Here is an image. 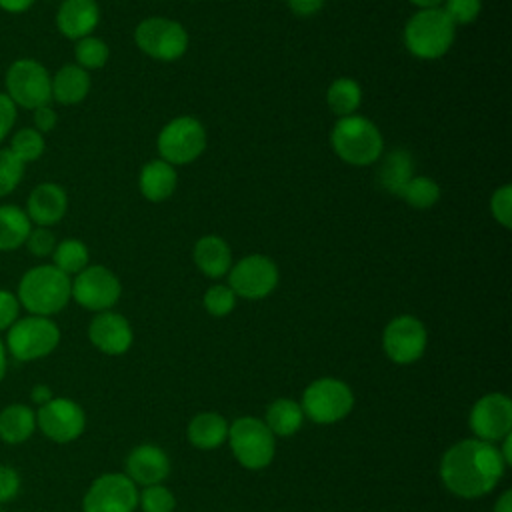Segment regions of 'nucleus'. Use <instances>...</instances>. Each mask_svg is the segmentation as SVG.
Listing matches in <instances>:
<instances>
[{
	"label": "nucleus",
	"instance_id": "1",
	"mask_svg": "<svg viewBox=\"0 0 512 512\" xmlns=\"http://www.w3.org/2000/svg\"><path fill=\"white\" fill-rule=\"evenodd\" d=\"M506 464L496 444L464 438L452 444L440 460V480L444 488L466 500L490 494L502 480Z\"/></svg>",
	"mask_w": 512,
	"mask_h": 512
},
{
	"label": "nucleus",
	"instance_id": "2",
	"mask_svg": "<svg viewBox=\"0 0 512 512\" xmlns=\"http://www.w3.org/2000/svg\"><path fill=\"white\" fill-rule=\"evenodd\" d=\"M16 298L30 314L50 318L70 302L72 280L54 264H40L20 278Z\"/></svg>",
	"mask_w": 512,
	"mask_h": 512
},
{
	"label": "nucleus",
	"instance_id": "3",
	"mask_svg": "<svg viewBox=\"0 0 512 512\" xmlns=\"http://www.w3.org/2000/svg\"><path fill=\"white\" fill-rule=\"evenodd\" d=\"M332 152L350 166H370L384 154L380 128L366 116L338 118L330 130Z\"/></svg>",
	"mask_w": 512,
	"mask_h": 512
},
{
	"label": "nucleus",
	"instance_id": "4",
	"mask_svg": "<svg viewBox=\"0 0 512 512\" xmlns=\"http://www.w3.org/2000/svg\"><path fill=\"white\" fill-rule=\"evenodd\" d=\"M456 26L442 8L416 10L404 24L402 40L418 60H438L454 44Z\"/></svg>",
	"mask_w": 512,
	"mask_h": 512
},
{
	"label": "nucleus",
	"instance_id": "5",
	"mask_svg": "<svg viewBox=\"0 0 512 512\" xmlns=\"http://www.w3.org/2000/svg\"><path fill=\"white\" fill-rule=\"evenodd\" d=\"M226 442L236 462L246 470L266 468L276 454V436L256 416L236 418L228 428Z\"/></svg>",
	"mask_w": 512,
	"mask_h": 512
},
{
	"label": "nucleus",
	"instance_id": "6",
	"mask_svg": "<svg viewBox=\"0 0 512 512\" xmlns=\"http://www.w3.org/2000/svg\"><path fill=\"white\" fill-rule=\"evenodd\" d=\"M304 418L316 424H336L344 420L354 408L352 388L332 376L312 380L302 392L300 400Z\"/></svg>",
	"mask_w": 512,
	"mask_h": 512
},
{
	"label": "nucleus",
	"instance_id": "7",
	"mask_svg": "<svg viewBox=\"0 0 512 512\" xmlns=\"http://www.w3.org/2000/svg\"><path fill=\"white\" fill-rule=\"evenodd\" d=\"M134 42L142 54L158 62L180 60L190 44L188 30L172 18L150 16L138 22Z\"/></svg>",
	"mask_w": 512,
	"mask_h": 512
},
{
	"label": "nucleus",
	"instance_id": "8",
	"mask_svg": "<svg viewBox=\"0 0 512 512\" xmlns=\"http://www.w3.org/2000/svg\"><path fill=\"white\" fill-rule=\"evenodd\" d=\"M208 144L204 124L194 116H176L160 130L156 138L158 154L164 162L176 166L190 164L202 156Z\"/></svg>",
	"mask_w": 512,
	"mask_h": 512
},
{
	"label": "nucleus",
	"instance_id": "9",
	"mask_svg": "<svg viewBox=\"0 0 512 512\" xmlns=\"http://www.w3.org/2000/svg\"><path fill=\"white\" fill-rule=\"evenodd\" d=\"M6 96L20 108L36 110L52 102V76L32 58H20L6 70Z\"/></svg>",
	"mask_w": 512,
	"mask_h": 512
},
{
	"label": "nucleus",
	"instance_id": "10",
	"mask_svg": "<svg viewBox=\"0 0 512 512\" xmlns=\"http://www.w3.org/2000/svg\"><path fill=\"white\" fill-rule=\"evenodd\" d=\"M60 342V328L46 316H26L8 328V352L22 362L48 356Z\"/></svg>",
	"mask_w": 512,
	"mask_h": 512
},
{
	"label": "nucleus",
	"instance_id": "11",
	"mask_svg": "<svg viewBox=\"0 0 512 512\" xmlns=\"http://www.w3.org/2000/svg\"><path fill=\"white\" fill-rule=\"evenodd\" d=\"M280 280L278 266L264 254H248L238 262H232L228 270V286L238 298L262 300L270 296Z\"/></svg>",
	"mask_w": 512,
	"mask_h": 512
},
{
	"label": "nucleus",
	"instance_id": "12",
	"mask_svg": "<svg viewBox=\"0 0 512 512\" xmlns=\"http://www.w3.org/2000/svg\"><path fill=\"white\" fill-rule=\"evenodd\" d=\"M428 346V332L420 318L412 314L394 316L382 332L384 354L394 364H412L422 358Z\"/></svg>",
	"mask_w": 512,
	"mask_h": 512
},
{
	"label": "nucleus",
	"instance_id": "13",
	"mask_svg": "<svg viewBox=\"0 0 512 512\" xmlns=\"http://www.w3.org/2000/svg\"><path fill=\"white\" fill-rule=\"evenodd\" d=\"M138 486L124 472L98 476L82 498V512H134Z\"/></svg>",
	"mask_w": 512,
	"mask_h": 512
},
{
	"label": "nucleus",
	"instance_id": "14",
	"mask_svg": "<svg viewBox=\"0 0 512 512\" xmlns=\"http://www.w3.org/2000/svg\"><path fill=\"white\" fill-rule=\"evenodd\" d=\"M120 294L122 284L118 276L102 264H88L72 280V298L92 312L112 310L120 300Z\"/></svg>",
	"mask_w": 512,
	"mask_h": 512
},
{
	"label": "nucleus",
	"instance_id": "15",
	"mask_svg": "<svg viewBox=\"0 0 512 512\" xmlns=\"http://www.w3.org/2000/svg\"><path fill=\"white\" fill-rule=\"evenodd\" d=\"M468 426L474 438L498 444L512 432V400L502 392L480 396L470 408Z\"/></svg>",
	"mask_w": 512,
	"mask_h": 512
},
{
	"label": "nucleus",
	"instance_id": "16",
	"mask_svg": "<svg viewBox=\"0 0 512 512\" xmlns=\"http://www.w3.org/2000/svg\"><path fill=\"white\" fill-rule=\"evenodd\" d=\"M36 426L46 438L66 444L84 432L86 414L82 406L70 398H52L36 412Z\"/></svg>",
	"mask_w": 512,
	"mask_h": 512
},
{
	"label": "nucleus",
	"instance_id": "17",
	"mask_svg": "<svg viewBox=\"0 0 512 512\" xmlns=\"http://www.w3.org/2000/svg\"><path fill=\"white\" fill-rule=\"evenodd\" d=\"M88 338L94 348L108 356H122L130 350L134 342V332L128 322L118 312L104 310L96 312V316L88 324Z\"/></svg>",
	"mask_w": 512,
	"mask_h": 512
},
{
	"label": "nucleus",
	"instance_id": "18",
	"mask_svg": "<svg viewBox=\"0 0 512 512\" xmlns=\"http://www.w3.org/2000/svg\"><path fill=\"white\" fill-rule=\"evenodd\" d=\"M126 476L136 486L162 484L170 474V458L156 444H138L130 450L124 462Z\"/></svg>",
	"mask_w": 512,
	"mask_h": 512
},
{
	"label": "nucleus",
	"instance_id": "19",
	"mask_svg": "<svg viewBox=\"0 0 512 512\" xmlns=\"http://www.w3.org/2000/svg\"><path fill=\"white\" fill-rule=\"evenodd\" d=\"M68 210V196L60 184L42 182L38 184L26 202V216L38 226L58 224Z\"/></svg>",
	"mask_w": 512,
	"mask_h": 512
},
{
	"label": "nucleus",
	"instance_id": "20",
	"mask_svg": "<svg viewBox=\"0 0 512 512\" xmlns=\"http://www.w3.org/2000/svg\"><path fill=\"white\" fill-rule=\"evenodd\" d=\"M100 22V6L96 0H62L56 10V28L70 40L90 36Z\"/></svg>",
	"mask_w": 512,
	"mask_h": 512
},
{
	"label": "nucleus",
	"instance_id": "21",
	"mask_svg": "<svg viewBox=\"0 0 512 512\" xmlns=\"http://www.w3.org/2000/svg\"><path fill=\"white\" fill-rule=\"evenodd\" d=\"M196 268L208 278H222L232 268L230 244L218 234H206L192 248Z\"/></svg>",
	"mask_w": 512,
	"mask_h": 512
},
{
	"label": "nucleus",
	"instance_id": "22",
	"mask_svg": "<svg viewBox=\"0 0 512 512\" xmlns=\"http://www.w3.org/2000/svg\"><path fill=\"white\" fill-rule=\"evenodd\" d=\"M178 184L176 168L162 158L150 160L140 168L138 174V190L148 202H164L168 200Z\"/></svg>",
	"mask_w": 512,
	"mask_h": 512
},
{
	"label": "nucleus",
	"instance_id": "23",
	"mask_svg": "<svg viewBox=\"0 0 512 512\" xmlns=\"http://www.w3.org/2000/svg\"><path fill=\"white\" fill-rule=\"evenodd\" d=\"M228 428L230 424L222 414L214 410H204L192 416V420L188 422L186 438L198 450H216L226 442Z\"/></svg>",
	"mask_w": 512,
	"mask_h": 512
},
{
	"label": "nucleus",
	"instance_id": "24",
	"mask_svg": "<svg viewBox=\"0 0 512 512\" xmlns=\"http://www.w3.org/2000/svg\"><path fill=\"white\" fill-rule=\"evenodd\" d=\"M414 176V158L406 148H394L380 156L376 182L392 196H400L408 180Z\"/></svg>",
	"mask_w": 512,
	"mask_h": 512
},
{
	"label": "nucleus",
	"instance_id": "25",
	"mask_svg": "<svg viewBox=\"0 0 512 512\" xmlns=\"http://www.w3.org/2000/svg\"><path fill=\"white\" fill-rule=\"evenodd\" d=\"M92 80L88 70L80 68L78 64H64L52 76V100L64 106L80 104L90 92Z\"/></svg>",
	"mask_w": 512,
	"mask_h": 512
},
{
	"label": "nucleus",
	"instance_id": "26",
	"mask_svg": "<svg viewBox=\"0 0 512 512\" xmlns=\"http://www.w3.org/2000/svg\"><path fill=\"white\" fill-rule=\"evenodd\" d=\"M274 436H294L304 424V412L300 402L292 398H276L266 406L264 420Z\"/></svg>",
	"mask_w": 512,
	"mask_h": 512
},
{
	"label": "nucleus",
	"instance_id": "27",
	"mask_svg": "<svg viewBox=\"0 0 512 512\" xmlns=\"http://www.w3.org/2000/svg\"><path fill=\"white\" fill-rule=\"evenodd\" d=\"M32 230V222L18 206H0V252L18 250Z\"/></svg>",
	"mask_w": 512,
	"mask_h": 512
},
{
	"label": "nucleus",
	"instance_id": "28",
	"mask_svg": "<svg viewBox=\"0 0 512 512\" xmlns=\"http://www.w3.org/2000/svg\"><path fill=\"white\" fill-rule=\"evenodd\" d=\"M36 430V414L24 404H10L0 412V438L6 444H20Z\"/></svg>",
	"mask_w": 512,
	"mask_h": 512
},
{
	"label": "nucleus",
	"instance_id": "29",
	"mask_svg": "<svg viewBox=\"0 0 512 512\" xmlns=\"http://www.w3.org/2000/svg\"><path fill=\"white\" fill-rule=\"evenodd\" d=\"M362 102V88L354 78L342 76L330 82L326 90V104L330 112L338 118L352 116L360 108Z\"/></svg>",
	"mask_w": 512,
	"mask_h": 512
},
{
	"label": "nucleus",
	"instance_id": "30",
	"mask_svg": "<svg viewBox=\"0 0 512 512\" xmlns=\"http://www.w3.org/2000/svg\"><path fill=\"white\" fill-rule=\"evenodd\" d=\"M90 262V252L88 246L82 240L76 238H66L62 242H56V248L52 252V264L64 272V274H78L84 270Z\"/></svg>",
	"mask_w": 512,
	"mask_h": 512
},
{
	"label": "nucleus",
	"instance_id": "31",
	"mask_svg": "<svg viewBox=\"0 0 512 512\" xmlns=\"http://www.w3.org/2000/svg\"><path fill=\"white\" fill-rule=\"evenodd\" d=\"M440 186L434 178L430 176H422V174H414L408 184L404 186V190L400 192L398 198H402L408 206L416 208V210H428L432 206L438 204L440 200Z\"/></svg>",
	"mask_w": 512,
	"mask_h": 512
},
{
	"label": "nucleus",
	"instance_id": "32",
	"mask_svg": "<svg viewBox=\"0 0 512 512\" xmlns=\"http://www.w3.org/2000/svg\"><path fill=\"white\" fill-rule=\"evenodd\" d=\"M74 58H76V64L80 68L98 70V68L106 66V62L110 58V48L102 38L90 34V36H84V38L76 40Z\"/></svg>",
	"mask_w": 512,
	"mask_h": 512
},
{
	"label": "nucleus",
	"instance_id": "33",
	"mask_svg": "<svg viewBox=\"0 0 512 512\" xmlns=\"http://www.w3.org/2000/svg\"><path fill=\"white\" fill-rule=\"evenodd\" d=\"M46 142L44 136L36 128H22L10 140V152L22 162H34L44 154Z\"/></svg>",
	"mask_w": 512,
	"mask_h": 512
},
{
	"label": "nucleus",
	"instance_id": "34",
	"mask_svg": "<svg viewBox=\"0 0 512 512\" xmlns=\"http://www.w3.org/2000/svg\"><path fill=\"white\" fill-rule=\"evenodd\" d=\"M138 506L142 512H174L176 496L164 484H152L138 490Z\"/></svg>",
	"mask_w": 512,
	"mask_h": 512
},
{
	"label": "nucleus",
	"instance_id": "35",
	"mask_svg": "<svg viewBox=\"0 0 512 512\" xmlns=\"http://www.w3.org/2000/svg\"><path fill=\"white\" fill-rule=\"evenodd\" d=\"M236 300L238 296L228 284H212L202 296V306L210 316L222 318L236 308Z\"/></svg>",
	"mask_w": 512,
	"mask_h": 512
},
{
	"label": "nucleus",
	"instance_id": "36",
	"mask_svg": "<svg viewBox=\"0 0 512 512\" xmlns=\"http://www.w3.org/2000/svg\"><path fill=\"white\" fill-rule=\"evenodd\" d=\"M24 164L8 150L0 148V198L8 196L22 180Z\"/></svg>",
	"mask_w": 512,
	"mask_h": 512
},
{
	"label": "nucleus",
	"instance_id": "37",
	"mask_svg": "<svg viewBox=\"0 0 512 512\" xmlns=\"http://www.w3.org/2000/svg\"><path fill=\"white\" fill-rule=\"evenodd\" d=\"M454 26L472 24L482 12V0H444L440 6Z\"/></svg>",
	"mask_w": 512,
	"mask_h": 512
},
{
	"label": "nucleus",
	"instance_id": "38",
	"mask_svg": "<svg viewBox=\"0 0 512 512\" xmlns=\"http://www.w3.org/2000/svg\"><path fill=\"white\" fill-rule=\"evenodd\" d=\"M490 214L500 226L504 228L512 226V186L510 184H502L492 192Z\"/></svg>",
	"mask_w": 512,
	"mask_h": 512
},
{
	"label": "nucleus",
	"instance_id": "39",
	"mask_svg": "<svg viewBox=\"0 0 512 512\" xmlns=\"http://www.w3.org/2000/svg\"><path fill=\"white\" fill-rule=\"evenodd\" d=\"M24 244L28 246L30 254L44 258V256H50V254L54 252V248H56V238H54V234L50 232V228L38 226V228L30 230V234H28V238H26Z\"/></svg>",
	"mask_w": 512,
	"mask_h": 512
},
{
	"label": "nucleus",
	"instance_id": "40",
	"mask_svg": "<svg viewBox=\"0 0 512 512\" xmlns=\"http://www.w3.org/2000/svg\"><path fill=\"white\" fill-rule=\"evenodd\" d=\"M18 312H20L18 298L8 290H0V330L10 328L18 320Z\"/></svg>",
	"mask_w": 512,
	"mask_h": 512
},
{
	"label": "nucleus",
	"instance_id": "41",
	"mask_svg": "<svg viewBox=\"0 0 512 512\" xmlns=\"http://www.w3.org/2000/svg\"><path fill=\"white\" fill-rule=\"evenodd\" d=\"M20 490V476L10 466H0V502L16 498Z\"/></svg>",
	"mask_w": 512,
	"mask_h": 512
},
{
	"label": "nucleus",
	"instance_id": "42",
	"mask_svg": "<svg viewBox=\"0 0 512 512\" xmlns=\"http://www.w3.org/2000/svg\"><path fill=\"white\" fill-rule=\"evenodd\" d=\"M14 120H16V104L4 92H0V142L12 130Z\"/></svg>",
	"mask_w": 512,
	"mask_h": 512
},
{
	"label": "nucleus",
	"instance_id": "43",
	"mask_svg": "<svg viewBox=\"0 0 512 512\" xmlns=\"http://www.w3.org/2000/svg\"><path fill=\"white\" fill-rule=\"evenodd\" d=\"M32 112H34V128H36L40 134H46V132H50V130L56 128L58 116H56V112H54V108H52L50 104L40 106V108H36V110H32Z\"/></svg>",
	"mask_w": 512,
	"mask_h": 512
},
{
	"label": "nucleus",
	"instance_id": "44",
	"mask_svg": "<svg viewBox=\"0 0 512 512\" xmlns=\"http://www.w3.org/2000/svg\"><path fill=\"white\" fill-rule=\"evenodd\" d=\"M286 2H288V8H290L296 16L308 18V16L318 14V12L324 8V2H326V0H286Z\"/></svg>",
	"mask_w": 512,
	"mask_h": 512
},
{
	"label": "nucleus",
	"instance_id": "45",
	"mask_svg": "<svg viewBox=\"0 0 512 512\" xmlns=\"http://www.w3.org/2000/svg\"><path fill=\"white\" fill-rule=\"evenodd\" d=\"M34 2L36 0H0V8L10 14H20L26 12Z\"/></svg>",
	"mask_w": 512,
	"mask_h": 512
},
{
	"label": "nucleus",
	"instance_id": "46",
	"mask_svg": "<svg viewBox=\"0 0 512 512\" xmlns=\"http://www.w3.org/2000/svg\"><path fill=\"white\" fill-rule=\"evenodd\" d=\"M30 396H32V400H34L36 404H40V406H42V404H46L48 400H52V398H54V396H52V390H50L48 386H44V384H38V386H34Z\"/></svg>",
	"mask_w": 512,
	"mask_h": 512
},
{
	"label": "nucleus",
	"instance_id": "47",
	"mask_svg": "<svg viewBox=\"0 0 512 512\" xmlns=\"http://www.w3.org/2000/svg\"><path fill=\"white\" fill-rule=\"evenodd\" d=\"M498 452H500V456H502L504 464H506V466H510V464H512V432H510V434H506V436L500 440V448H498Z\"/></svg>",
	"mask_w": 512,
	"mask_h": 512
},
{
	"label": "nucleus",
	"instance_id": "48",
	"mask_svg": "<svg viewBox=\"0 0 512 512\" xmlns=\"http://www.w3.org/2000/svg\"><path fill=\"white\" fill-rule=\"evenodd\" d=\"M494 512H512V490H504L494 504Z\"/></svg>",
	"mask_w": 512,
	"mask_h": 512
},
{
	"label": "nucleus",
	"instance_id": "49",
	"mask_svg": "<svg viewBox=\"0 0 512 512\" xmlns=\"http://www.w3.org/2000/svg\"><path fill=\"white\" fill-rule=\"evenodd\" d=\"M410 4H414L418 10L422 8H440L444 0H408Z\"/></svg>",
	"mask_w": 512,
	"mask_h": 512
},
{
	"label": "nucleus",
	"instance_id": "50",
	"mask_svg": "<svg viewBox=\"0 0 512 512\" xmlns=\"http://www.w3.org/2000/svg\"><path fill=\"white\" fill-rule=\"evenodd\" d=\"M4 374H6V346L0 340V380L4 378Z\"/></svg>",
	"mask_w": 512,
	"mask_h": 512
},
{
	"label": "nucleus",
	"instance_id": "51",
	"mask_svg": "<svg viewBox=\"0 0 512 512\" xmlns=\"http://www.w3.org/2000/svg\"><path fill=\"white\" fill-rule=\"evenodd\" d=\"M0 512H2V510H0Z\"/></svg>",
	"mask_w": 512,
	"mask_h": 512
}]
</instances>
